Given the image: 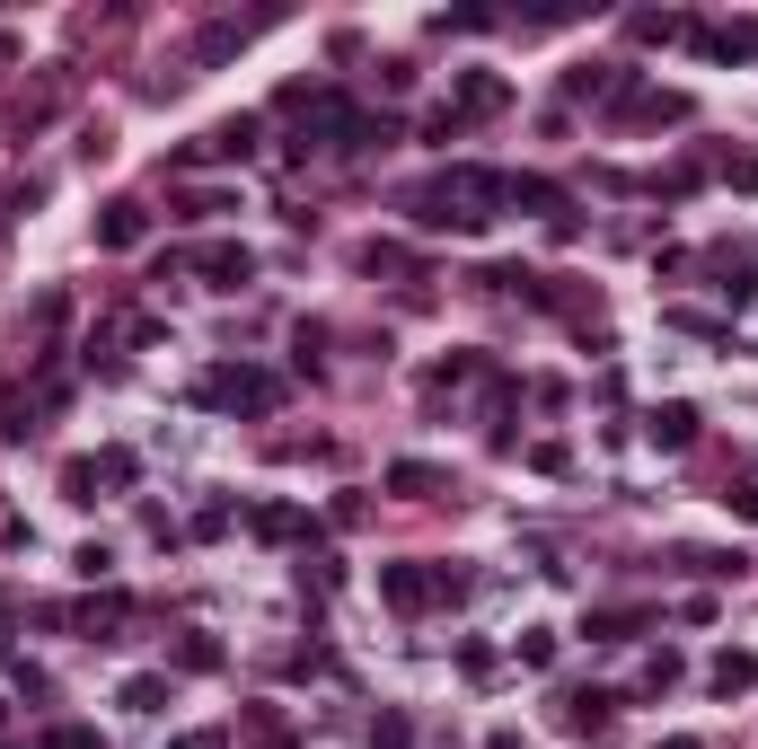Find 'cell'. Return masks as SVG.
<instances>
[{
  "instance_id": "1",
  "label": "cell",
  "mask_w": 758,
  "mask_h": 749,
  "mask_svg": "<svg viewBox=\"0 0 758 749\" xmlns=\"http://www.w3.org/2000/svg\"><path fill=\"white\" fill-rule=\"evenodd\" d=\"M486 203H511V177H495V168H450V177H432L423 194H415V221L423 230H477L486 221Z\"/></svg>"
},
{
  "instance_id": "2",
  "label": "cell",
  "mask_w": 758,
  "mask_h": 749,
  "mask_svg": "<svg viewBox=\"0 0 758 749\" xmlns=\"http://www.w3.org/2000/svg\"><path fill=\"white\" fill-rule=\"evenodd\" d=\"M203 397H212V406H273V379L265 371H212Z\"/></svg>"
},
{
  "instance_id": "3",
  "label": "cell",
  "mask_w": 758,
  "mask_h": 749,
  "mask_svg": "<svg viewBox=\"0 0 758 749\" xmlns=\"http://www.w3.org/2000/svg\"><path fill=\"white\" fill-rule=\"evenodd\" d=\"M379 591H388L397 609H423V600H432L441 582H432V573H406V565H388V573H379Z\"/></svg>"
},
{
  "instance_id": "4",
  "label": "cell",
  "mask_w": 758,
  "mask_h": 749,
  "mask_svg": "<svg viewBox=\"0 0 758 749\" xmlns=\"http://www.w3.org/2000/svg\"><path fill=\"white\" fill-rule=\"evenodd\" d=\"M706 53H724V62H750V53H758V27H706Z\"/></svg>"
},
{
  "instance_id": "5",
  "label": "cell",
  "mask_w": 758,
  "mask_h": 749,
  "mask_svg": "<svg viewBox=\"0 0 758 749\" xmlns=\"http://www.w3.org/2000/svg\"><path fill=\"white\" fill-rule=\"evenodd\" d=\"M688 432H697L688 406H661V415H652V441H661V450H688Z\"/></svg>"
},
{
  "instance_id": "6",
  "label": "cell",
  "mask_w": 758,
  "mask_h": 749,
  "mask_svg": "<svg viewBox=\"0 0 758 749\" xmlns=\"http://www.w3.org/2000/svg\"><path fill=\"white\" fill-rule=\"evenodd\" d=\"M195 264H203V273H221V282H248V248H203Z\"/></svg>"
},
{
  "instance_id": "7",
  "label": "cell",
  "mask_w": 758,
  "mask_h": 749,
  "mask_svg": "<svg viewBox=\"0 0 758 749\" xmlns=\"http://www.w3.org/2000/svg\"><path fill=\"white\" fill-rule=\"evenodd\" d=\"M388 486H397V495H432V486H441V468H423V459H406V468H388Z\"/></svg>"
},
{
  "instance_id": "8",
  "label": "cell",
  "mask_w": 758,
  "mask_h": 749,
  "mask_svg": "<svg viewBox=\"0 0 758 749\" xmlns=\"http://www.w3.org/2000/svg\"><path fill=\"white\" fill-rule=\"evenodd\" d=\"M750 679H758L750 652H724V661H715V688H724V697H732V688H750Z\"/></svg>"
},
{
  "instance_id": "9",
  "label": "cell",
  "mask_w": 758,
  "mask_h": 749,
  "mask_svg": "<svg viewBox=\"0 0 758 749\" xmlns=\"http://www.w3.org/2000/svg\"><path fill=\"white\" fill-rule=\"evenodd\" d=\"M141 239V212H107V248H132Z\"/></svg>"
},
{
  "instance_id": "10",
  "label": "cell",
  "mask_w": 758,
  "mask_h": 749,
  "mask_svg": "<svg viewBox=\"0 0 758 749\" xmlns=\"http://www.w3.org/2000/svg\"><path fill=\"white\" fill-rule=\"evenodd\" d=\"M44 749H107L98 732H80V723H62V732H44Z\"/></svg>"
},
{
  "instance_id": "11",
  "label": "cell",
  "mask_w": 758,
  "mask_h": 749,
  "mask_svg": "<svg viewBox=\"0 0 758 749\" xmlns=\"http://www.w3.org/2000/svg\"><path fill=\"white\" fill-rule=\"evenodd\" d=\"M661 749H697V741H661Z\"/></svg>"
},
{
  "instance_id": "12",
  "label": "cell",
  "mask_w": 758,
  "mask_h": 749,
  "mask_svg": "<svg viewBox=\"0 0 758 749\" xmlns=\"http://www.w3.org/2000/svg\"><path fill=\"white\" fill-rule=\"evenodd\" d=\"M0 749H9V741H0Z\"/></svg>"
}]
</instances>
